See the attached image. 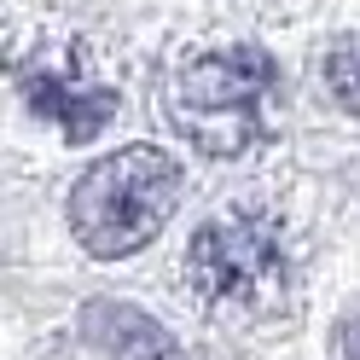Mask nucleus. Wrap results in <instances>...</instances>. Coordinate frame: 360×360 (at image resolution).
<instances>
[{"mask_svg":"<svg viewBox=\"0 0 360 360\" xmlns=\"http://www.w3.org/2000/svg\"><path fill=\"white\" fill-rule=\"evenodd\" d=\"M174 198H180L174 157L151 151V146H134V151L105 157L94 174H82L70 215H76V233L94 256H122L163 227Z\"/></svg>","mask_w":360,"mask_h":360,"instance_id":"obj_2","label":"nucleus"},{"mask_svg":"<svg viewBox=\"0 0 360 360\" xmlns=\"http://www.w3.org/2000/svg\"><path fill=\"white\" fill-rule=\"evenodd\" d=\"M343 360H360V314L343 326Z\"/></svg>","mask_w":360,"mask_h":360,"instance_id":"obj_7","label":"nucleus"},{"mask_svg":"<svg viewBox=\"0 0 360 360\" xmlns=\"http://www.w3.org/2000/svg\"><path fill=\"white\" fill-rule=\"evenodd\" d=\"M192 285L210 302H274L285 285V256L267 221L256 215H233V221H210L192 238Z\"/></svg>","mask_w":360,"mask_h":360,"instance_id":"obj_3","label":"nucleus"},{"mask_svg":"<svg viewBox=\"0 0 360 360\" xmlns=\"http://www.w3.org/2000/svg\"><path fill=\"white\" fill-rule=\"evenodd\" d=\"M274 64L256 47H233V53H204L198 64L174 76L169 94V117L180 134H192L204 151L233 157L267 128V99H274Z\"/></svg>","mask_w":360,"mask_h":360,"instance_id":"obj_1","label":"nucleus"},{"mask_svg":"<svg viewBox=\"0 0 360 360\" xmlns=\"http://www.w3.org/2000/svg\"><path fill=\"white\" fill-rule=\"evenodd\" d=\"M30 105L41 117H53L70 140H87L105 117H110V94L105 87H82L70 76H30Z\"/></svg>","mask_w":360,"mask_h":360,"instance_id":"obj_4","label":"nucleus"},{"mask_svg":"<svg viewBox=\"0 0 360 360\" xmlns=\"http://www.w3.org/2000/svg\"><path fill=\"white\" fill-rule=\"evenodd\" d=\"M87 326H94V337L110 343L122 360H174L169 337L157 331L146 314H134V308H94V314H87Z\"/></svg>","mask_w":360,"mask_h":360,"instance_id":"obj_5","label":"nucleus"},{"mask_svg":"<svg viewBox=\"0 0 360 360\" xmlns=\"http://www.w3.org/2000/svg\"><path fill=\"white\" fill-rule=\"evenodd\" d=\"M326 82H331V94L343 99L354 117H360V35L354 41H343L331 58H326Z\"/></svg>","mask_w":360,"mask_h":360,"instance_id":"obj_6","label":"nucleus"}]
</instances>
